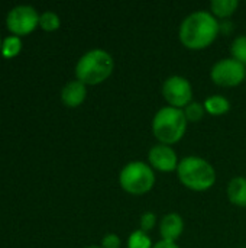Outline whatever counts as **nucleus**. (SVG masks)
Masks as SVG:
<instances>
[{
	"label": "nucleus",
	"mask_w": 246,
	"mask_h": 248,
	"mask_svg": "<svg viewBox=\"0 0 246 248\" xmlns=\"http://www.w3.org/2000/svg\"><path fill=\"white\" fill-rule=\"evenodd\" d=\"M184 219L180 214L171 212L164 215L159 219L158 228H159V235L161 240L170 241V243H177V240L183 235L184 232Z\"/></svg>",
	"instance_id": "9d476101"
},
{
	"label": "nucleus",
	"mask_w": 246,
	"mask_h": 248,
	"mask_svg": "<svg viewBox=\"0 0 246 248\" xmlns=\"http://www.w3.org/2000/svg\"><path fill=\"white\" fill-rule=\"evenodd\" d=\"M231 57L246 67V35H239L231 44Z\"/></svg>",
	"instance_id": "f3484780"
},
{
	"label": "nucleus",
	"mask_w": 246,
	"mask_h": 248,
	"mask_svg": "<svg viewBox=\"0 0 246 248\" xmlns=\"http://www.w3.org/2000/svg\"><path fill=\"white\" fill-rule=\"evenodd\" d=\"M0 48H1V45H0Z\"/></svg>",
	"instance_id": "b1692460"
},
{
	"label": "nucleus",
	"mask_w": 246,
	"mask_h": 248,
	"mask_svg": "<svg viewBox=\"0 0 246 248\" xmlns=\"http://www.w3.org/2000/svg\"><path fill=\"white\" fill-rule=\"evenodd\" d=\"M20 45H22V42H20L19 36H7L1 44V54L4 57H13L19 52Z\"/></svg>",
	"instance_id": "6ab92c4d"
},
{
	"label": "nucleus",
	"mask_w": 246,
	"mask_h": 248,
	"mask_svg": "<svg viewBox=\"0 0 246 248\" xmlns=\"http://www.w3.org/2000/svg\"><path fill=\"white\" fill-rule=\"evenodd\" d=\"M220 33L219 20L210 10H196L187 15L178 28V39L190 51L209 48Z\"/></svg>",
	"instance_id": "f257e3e1"
},
{
	"label": "nucleus",
	"mask_w": 246,
	"mask_h": 248,
	"mask_svg": "<svg viewBox=\"0 0 246 248\" xmlns=\"http://www.w3.org/2000/svg\"><path fill=\"white\" fill-rule=\"evenodd\" d=\"M101 248H120L122 247V240L116 234H106L101 238Z\"/></svg>",
	"instance_id": "412c9836"
},
{
	"label": "nucleus",
	"mask_w": 246,
	"mask_h": 248,
	"mask_svg": "<svg viewBox=\"0 0 246 248\" xmlns=\"http://www.w3.org/2000/svg\"><path fill=\"white\" fill-rule=\"evenodd\" d=\"M115 70V60L110 52L101 48L87 51L75 64L77 80L86 86H97L104 83Z\"/></svg>",
	"instance_id": "7ed1b4c3"
},
{
	"label": "nucleus",
	"mask_w": 246,
	"mask_h": 248,
	"mask_svg": "<svg viewBox=\"0 0 246 248\" xmlns=\"http://www.w3.org/2000/svg\"><path fill=\"white\" fill-rule=\"evenodd\" d=\"M210 78L219 87H238L246 81V67L232 57L223 58L213 64L210 70Z\"/></svg>",
	"instance_id": "423d86ee"
},
{
	"label": "nucleus",
	"mask_w": 246,
	"mask_h": 248,
	"mask_svg": "<svg viewBox=\"0 0 246 248\" xmlns=\"http://www.w3.org/2000/svg\"><path fill=\"white\" fill-rule=\"evenodd\" d=\"M39 25H41L45 31H55V29L59 28L61 20H59V16H58L55 12L46 10V12H43V13L39 16Z\"/></svg>",
	"instance_id": "a211bd4d"
},
{
	"label": "nucleus",
	"mask_w": 246,
	"mask_h": 248,
	"mask_svg": "<svg viewBox=\"0 0 246 248\" xmlns=\"http://www.w3.org/2000/svg\"><path fill=\"white\" fill-rule=\"evenodd\" d=\"M87 97V86L80 80L68 81L61 90V100L68 108H78Z\"/></svg>",
	"instance_id": "9b49d317"
},
{
	"label": "nucleus",
	"mask_w": 246,
	"mask_h": 248,
	"mask_svg": "<svg viewBox=\"0 0 246 248\" xmlns=\"http://www.w3.org/2000/svg\"><path fill=\"white\" fill-rule=\"evenodd\" d=\"M157 182V176L154 169L141 160L129 161L123 166L119 173V185L120 187L132 195V196H142L149 193Z\"/></svg>",
	"instance_id": "39448f33"
},
{
	"label": "nucleus",
	"mask_w": 246,
	"mask_h": 248,
	"mask_svg": "<svg viewBox=\"0 0 246 248\" xmlns=\"http://www.w3.org/2000/svg\"><path fill=\"white\" fill-rule=\"evenodd\" d=\"M87 248H101L100 246H91V247H87Z\"/></svg>",
	"instance_id": "5701e85b"
},
{
	"label": "nucleus",
	"mask_w": 246,
	"mask_h": 248,
	"mask_svg": "<svg viewBox=\"0 0 246 248\" xmlns=\"http://www.w3.org/2000/svg\"><path fill=\"white\" fill-rule=\"evenodd\" d=\"M161 93L168 106L181 110L193 102V86L190 80L183 76H170L164 81Z\"/></svg>",
	"instance_id": "0eeeda50"
},
{
	"label": "nucleus",
	"mask_w": 246,
	"mask_h": 248,
	"mask_svg": "<svg viewBox=\"0 0 246 248\" xmlns=\"http://www.w3.org/2000/svg\"><path fill=\"white\" fill-rule=\"evenodd\" d=\"M228 199L232 205L246 208V177L238 176L228 183Z\"/></svg>",
	"instance_id": "f8f14e48"
},
{
	"label": "nucleus",
	"mask_w": 246,
	"mask_h": 248,
	"mask_svg": "<svg viewBox=\"0 0 246 248\" xmlns=\"http://www.w3.org/2000/svg\"><path fill=\"white\" fill-rule=\"evenodd\" d=\"M187 119L184 112L177 108L164 106L152 118V135L158 144L174 145L180 142L187 132Z\"/></svg>",
	"instance_id": "20e7f679"
},
{
	"label": "nucleus",
	"mask_w": 246,
	"mask_h": 248,
	"mask_svg": "<svg viewBox=\"0 0 246 248\" xmlns=\"http://www.w3.org/2000/svg\"><path fill=\"white\" fill-rule=\"evenodd\" d=\"M203 105H204L206 113L210 116H223L231 110V102L222 94L209 96L203 102Z\"/></svg>",
	"instance_id": "ddd939ff"
},
{
	"label": "nucleus",
	"mask_w": 246,
	"mask_h": 248,
	"mask_svg": "<svg viewBox=\"0 0 246 248\" xmlns=\"http://www.w3.org/2000/svg\"><path fill=\"white\" fill-rule=\"evenodd\" d=\"M7 28L16 35H25L30 32L39 23L38 12L28 4H20L13 7L6 17Z\"/></svg>",
	"instance_id": "6e6552de"
},
{
	"label": "nucleus",
	"mask_w": 246,
	"mask_h": 248,
	"mask_svg": "<svg viewBox=\"0 0 246 248\" xmlns=\"http://www.w3.org/2000/svg\"><path fill=\"white\" fill-rule=\"evenodd\" d=\"M128 248H154L152 240L148 232H144L141 230H135L126 241Z\"/></svg>",
	"instance_id": "2eb2a0df"
},
{
	"label": "nucleus",
	"mask_w": 246,
	"mask_h": 248,
	"mask_svg": "<svg viewBox=\"0 0 246 248\" xmlns=\"http://www.w3.org/2000/svg\"><path fill=\"white\" fill-rule=\"evenodd\" d=\"M154 248H180L177 246V243H170V241H164L159 240L158 243L154 244Z\"/></svg>",
	"instance_id": "4be33fe9"
},
{
	"label": "nucleus",
	"mask_w": 246,
	"mask_h": 248,
	"mask_svg": "<svg viewBox=\"0 0 246 248\" xmlns=\"http://www.w3.org/2000/svg\"><path fill=\"white\" fill-rule=\"evenodd\" d=\"M146 163L154 169V171L173 173V171H177L180 158L171 145L157 144L149 148Z\"/></svg>",
	"instance_id": "1a4fd4ad"
},
{
	"label": "nucleus",
	"mask_w": 246,
	"mask_h": 248,
	"mask_svg": "<svg viewBox=\"0 0 246 248\" xmlns=\"http://www.w3.org/2000/svg\"><path fill=\"white\" fill-rule=\"evenodd\" d=\"M242 248H246V247H242Z\"/></svg>",
	"instance_id": "393cba45"
},
{
	"label": "nucleus",
	"mask_w": 246,
	"mask_h": 248,
	"mask_svg": "<svg viewBox=\"0 0 246 248\" xmlns=\"http://www.w3.org/2000/svg\"><path fill=\"white\" fill-rule=\"evenodd\" d=\"M175 173L180 183L191 192H207L216 183V170L203 157L188 155L181 158Z\"/></svg>",
	"instance_id": "f03ea898"
},
{
	"label": "nucleus",
	"mask_w": 246,
	"mask_h": 248,
	"mask_svg": "<svg viewBox=\"0 0 246 248\" xmlns=\"http://www.w3.org/2000/svg\"><path fill=\"white\" fill-rule=\"evenodd\" d=\"M239 7L238 0H213L210 3V13L219 19H229L236 13Z\"/></svg>",
	"instance_id": "4468645a"
},
{
	"label": "nucleus",
	"mask_w": 246,
	"mask_h": 248,
	"mask_svg": "<svg viewBox=\"0 0 246 248\" xmlns=\"http://www.w3.org/2000/svg\"><path fill=\"white\" fill-rule=\"evenodd\" d=\"M245 83H246V81H245Z\"/></svg>",
	"instance_id": "a878e982"
},
{
	"label": "nucleus",
	"mask_w": 246,
	"mask_h": 248,
	"mask_svg": "<svg viewBox=\"0 0 246 248\" xmlns=\"http://www.w3.org/2000/svg\"><path fill=\"white\" fill-rule=\"evenodd\" d=\"M157 224H159L157 215H155L154 212H145V214L141 215V219H139V230L149 234V231H152V230L157 227Z\"/></svg>",
	"instance_id": "aec40b11"
},
{
	"label": "nucleus",
	"mask_w": 246,
	"mask_h": 248,
	"mask_svg": "<svg viewBox=\"0 0 246 248\" xmlns=\"http://www.w3.org/2000/svg\"><path fill=\"white\" fill-rule=\"evenodd\" d=\"M184 116L187 119V122H200L207 113H206V109H204V105L200 103V102H196L193 100L190 105H187L184 109Z\"/></svg>",
	"instance_id": "dca6fc26"
}]
</instances>
